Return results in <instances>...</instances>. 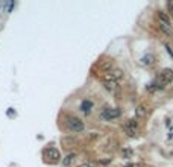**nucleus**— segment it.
<instances>
[{"label": "nucleus", "instance_id": "1", "mask_svg": "<svg viewBox=\"0 0 173 167\" xmlns=\"http://www.w3.org/2000/svg\"><path fill=\"white\" fill-rule=\"evenodd\" d=\"M173 81V70L172 68H164L161 73L158 75V79H157V88H163L165 87V85H169V84Z\"/></svg>", "mask_w": 173, "mask_h": 167}, {"label": "nucleus", "instance_id": "2", "mask_svg": "<svg viewBox=\"0 0 173 167\" xmlns=\"http://www.w3.org/2000/svg\"><path fill=\"white\" fill-rule=\"evenodd\" d=\"M67 128L71 131V132H75V134H79L82 132L83 129H85V125H83V122L81 120V118H77V117H73V116H70L67 117Z\"/></svg>", "mask_w": 173, "mask_h": 167}, {"label": "nucleus", "instance_id": "3", "mask_svg": "<svg viewBox=\"0 0 173 167\" xmlns=\"http://www.w3.org/2000/svg\"><path fill=\"white\" fill-rule=\"evenodd\" d=\"M102 116L105 120H108V122H111V120H116V118H118L122 116V111L118 110V108H106V110H103L102 111Z\"/></svg>", "mask_w": 173, "mask_h": 167}, {"label": "nucleus", "instance_id": "4", "mask_svg": "<svg viewBox=\"0 0 173 167\" xmlns=\"http://www.w3.org/2000/svg\"><path fill=\"white\" fill-rule=\"evenodd\" d=\"M102 84H103V87H105V90H108L109 93H114L117 88H118V82H116L114 79H111V77L106 75L105 77H103V81H102Z\"/></svg>", "mask_w": 173, "mask_h": 167}, {"label": "nucleus", "instance_id": "5", "mask_svg": "<svg viewBox=\"0 0 173 167\" xmlns=\"http://www.w3.org/2000/svg\"><path fill=\"white\" fill-rule=\"evenodd\" d=\"M157 15H158V20H159V23H163V25H167V26H173V25H172L170 17L167 15V12H164V11H158V12H157Z\"/></svg>", "mask_w": 173, "mask_h": 167}, {"label": "nucleus", "instance_id": "6", "mask_svg": "<svg viewBox=\"0 0 173 167\" xmlns=\"http://www.w3.org/2000/svg\"><path fill=\"white\" fill-rule=\"evenodd\" d=\"M91 110H93V102L91 100H88V99L82 100L81 102V111L83 112V114H90Z\"/></svg>", "mask_w": 173, "mask_h": 167}, {"label": "nucleus", "instance_id": "7", "mask_svg": "<svg viewBox=\"0 0 173 167\" xmlns=\"http://www.w3.org/2000/svg\"><path fill=\"white\" fill-rule=\"evenodd\" d=\"M108 76L111 77V79H114L116 82H120L123 79V71L120 68H114V70H111L108 73Z\"/></svg>", "mask_w": 173, "mask_h": 167}, {"label": "nucleus", "instance_id": "8", "mask_svg": "<svg viewBox=\"0 0 173 167\" xmlns=\"http://www.w3.org/2000/svg\"><path fill=\"white\" fill-rule=\"evenodd\" d=\"M75 159H76V153H75V152H71V153H68L67 157L62 159V166L68 167V166H71V164L75 163Z\"/></svg>", "mask_w": 173, "mask_h": 167}, {"label": "nucleus", "instance_id": "9", "mask_svg": "<svg viewBox=\"0 0 173 167\" xmlns=\"http://www.w3.org/2000/svg\"><path fill=\"white\" fill-rule=\"evenodd\" d=\"M123 131H124V132H126L129 137H137V134H138V129L129 126V125H126V123L123 125Z\"/></svg>", "mask_w": 173, "mask_h": 167}, {"label": "nucleus", "instance_id": "10", "mask_svg": "<svg viewBox=\"0 0 173 167\" xmlns=\"http://www.w3.org/2000/svg\"><path fill=\"white\" fill-rule=\"evenodd\" d=\"M46 155H47V157H50L52 159H59V151H58V149H55V147H50L49 149V151H47L46 152Z\"/></svg>", "mask_w": 173, "mask_h": 167}, {"label": "nucleus", "instance_id": "11", "mask_svg": "<svg viewBox=\"0 0 173 167\" xmlns=\"http://www.w3.org/2000/svg\"><path fill=\"white\" fill-rule=\"evenodd\" d=\"M158 27L163 31L165 35H173V26H167V25H163V23H158Z\"/></svg>", "mask_w": 173, "mask_h": 167}, {"label": "nucleus", "instance_id": "12", "mask_svg": "<svg viewBox=\"0 0 173 167\" xmlns=\"http://www.w3.org/2000/svg\"><path fill=\"white\" fill-rule=\"evenodd\" d=\"M146 114H147V111H146L144 106H138V108L135 110V116H137V117H140V118L146 117Z\"/></svg>", "mask_w": 173, "mask_h": 167}, {"label": "nucleus", "instance_id": "13", "mask_svg": "<svg viewBox=\"0 0 173 167\" xmlns=\"http://www.w3.org/2000/svg\"><path fill=\"white\" fill-rule=\"evenodd\" d=\"M61 143H62L64 146L70 147L71 144H75V143H76V140H75V138H68V137H65V138H61Z\"/></svg>", "mask_w": 173, "mask_h": 167}, {"label": "nucleus", "instance_id": "14", "mask_svg": "<svg viewBox=\"0 0 173 167\" xmlns=\"http://www.w3.org/2000/svg\"><path fill=\"white\" fill-rule=\"evenodd\" d=\"M143 62L147 64V65H152L153 64V58L152 56H144V58H143Z\"/></svg>", "mask_w": 173, "mask_h": 167}, {"label": "nucleus", "instance_id": "15", "mask_svg": "<svg viewBox=\"0 0 173 167\" xmlns=\"http://www.w3.org/2000/svg\"><path fill=\"white\" fill-rule=\"evenodd\" d=\"M122 153H123V157H126V158H129V157H132V151H131V149H123L122 151Z\"/></svg>", "mask_w": 173, "mask_h": 167}, {"label": "nucleus", "instance_id": "16", "mask_svg": "<svg viewBox=\"0 0 173 167\" xmlns=\"http://www.w3.org/2000/svg\"><path fill=\"white\" fill-rule=\"evenodd\" d=\"M126 125H129V126H132V128H135V129H138V123H137L134 118H132V120H128Z\"/></svg>", "mask_w": 173, "mask_h": 167}, {"label": "nucleus", "instance_id": "17", "mask_svg": "<svg viewBox=\"0 0 173 167\" xmlns=\"http://www.w3.org/2000/svg\"><path fill=\"white\" fill-rule=\"evenodd\" d=\"M167 11H169V14L173 17V3H172V2L167 3Z\"/></svg>", "mask_w": 173, "mask_h": 167}, {"label": "nucleus", "instance_id": "18", "mask_svg": "<svg viewBox=\"0 0 173 167\" xmlns=\"http://www.w3.org/2000/svg\"><path fill=\"white\" fill-rule=\"evenodd\" d=\"M79 167H94V164H93V163H83V164H81Z\"/></svg>", "mask_w": 173, "mask_h": 167}, {"label": "nucleus", "instance_id": "19", "mask_svg": "<svg viewBox=\"0 0 173 167\" xmlns=\"http://www.w3.org/2000/svg\"><path fill=\"white\" fill-rule=\"evenodd\" d=\"M165 49H167V52H169V53H170V55L173 56V50L170 49V46H169V44H165Z\"/></svg>", "mask_w": 173, "mask_h": 167}]
</instances>
